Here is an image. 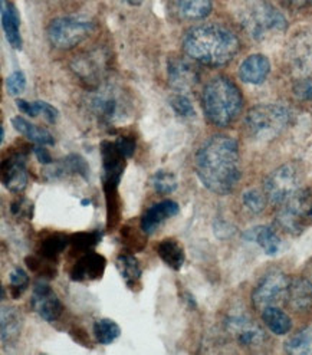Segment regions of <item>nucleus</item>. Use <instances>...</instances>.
<instances>
[{
    "mask_svg": "<svg viewBox=\"0 0 312 355\" xmlns=\"http://www.w3.org/2000/svg\"><path fill=\"white\" fill-rule=\"evenodd\" d=\"M194 170L209 191L219 196L232 193L242 175L236 140L225 134L209 137L198 150Z\"/></svg>",
    "mask_w": 312,
    "mask_h": 355,
    "instance_id": "nucleus-1",
    "label": "nucleus"
},
{
    "mask_svg": "<svg viewBox=\"0 0 312 355\" xmlns=\"http://www.w3.org/2000/svg\"><path fill=\"white\" fill-rule=\"evenodd\" d=\"M183 51L194 62L206 67H223L239 52V39L223 25L205 24L186 32Z\"/></svg>",
    "mask_w": 312,
    "mask_h": 355,
    "instance_id": "nucleus-2",
    "label": "nucleus"
},
{
    "mask_svg": "<svg viewBox=\"0 0 312 355\" xmlns=\"http://www.w3.org/2000/svg\"><path fill=\"white\" fill-rule=\"evenodd\" d=\"M202 107L213 125L229 127L239 116L243 98L238 85L232 80L226 76H216L203 88Z\"/></svg>",
    "mask_w": 312,
    "mask_h": 355,
    "instance_id": "nucleus-3",
    "label": "nucleus"
},
{
    "mask_svg": "<svg viewBox=\"0 0 312 355\" xmlns=\"http://www.w3.org/2000/svg\"><path fill=\"white\" fill-rule=\"evenodd\" d=\"M238 19L245 32L255 41H265L288 28L286 17L268 0H242Z\"/></svg>",
    "mask_w": 312,
    "mask_h": 355,
    "instance_id": "nucleus-4",
    "label": "nucleus"
},
{
    "mask_svg": "<svg viewBox=\"0 0 312 355\" xmlns=\"http://www.w3.org/2000/svg\"><path fill=\"white\" fill-rule=\"evenodd\" d=\"M131 104L132 103L127 92L112 85H101L100 88L92 89L87 101L91 115L98 121V124L105 127H112L130 118Z\"/></svg>",
    "mask_w": 312,
    "mask_h": 355,
    "instance_id": "nucleus-5",
    "label": "nucleus"
},
{
    "mask_svg": "<svg viewBox=\"0 0 312 355\" xmlns=\"http://www.w3.org/2000/svg\"><path fill=\"white\" fill-rule=\"evenodd\" d=\"M291 111L279 104H259L249 110L245 118L248 134L258 141H270L291 124Z\"/></svg>",
    "mask_w": 312,
    "mask_h": 355,
    "instance_id": "nucleus-6",
    "label": "nucleus"
},
{
    "mask_svg": "<svg viewBox=\"0 0 312 355\" xmlns=\"http://www.w3.org/2000/svg\"><path fill=\"white\" fill-rule=\"evenodd\" d=\"M278 226L291 236L302 234L312 226V189H300L294 196L279 206L277 214Z\"/></svg>",
    "mask_w": 312,
    "mask_h": 355,
    "instance_id": "nucleus-7",
    "label": "nucleus"
},
{
    "mask_svg": "<svg viewBox=\"0 0 312 355\" xmlns=\"http://www.w3.org/2000/svg\"><path fill=\"white\" fill-rule=\"evenodd\" d=\"M94 24L75 16L56 17L48 26V39L53 48L72 49L92 33Z\"/></svg>",
    "mask_w": 312,
    "mask_h": 355,
    "instance_id": "nucleus-8",
    "label": "nucleus"
},
{
    "mask_svg": "<svg viewBox=\"0 0 312 355\" xmlns=\"http://www.w3.org/2000/svg\"><path fill=\"white\" fill-rule=\"evenodd\" d=\"M302 175L295 164H284L272 171L263 184L268 202L274 206L284 205L301 189Z\"/></svg>",
    "mask_w": 312,
    "mask_h": 355,
    "instance_id": "nucleus-9",
    "label": "nucleus"
},
{
    "mask_svg": "<svg viewBox=\"0 0 312 355\" xmlns=\"http://www.w3.org/2000/svg\"><path fill=\"white\" fill-rule=\"evenodd\" d=\"M108 65L110 56L105 49H92L75 56L71 69L81 84L89 89H96L103 85Z\"/></svg>",
    "mask_w": 312,
    "mask_h": 355,
    "instance_id": "nucleus-10",
    "label": "nucleus"
},
{
    "mask_svg": "<svg viewBox=\"0 0 312 355\" xmlns=\"http://www.w3.org/2000/svg\"><path fill=\"white\" fill-rule=\"evenodd\" d=\"M291 279L282 270H270L263 275L252 292V305L257 311L277 305L286 300Z\"/></svg>",
    "mask_w": 312,
    "mask_h": 355,
    "instance_id": "nucleus-11",
    "label": "nucleus"
},
{
    "mask_svg": "<svg viewBox=\"0 0 312 355\" xmlns=\"http://www.w3.org/2000/svg\"><path fill=\"white\" fill-rule=\"evenodd\" d=\"M289 71L302 78L312 73V29H305L292 36L286 48Z\"/></svg>",
    "mask_w": 312,
    "mask_h": 355,
    "instance_id": "nucleus-12",
    "label": "nucleus"
},
{
    "mask_svg": "<svg viewBox=\"0 0 312 355\" xmlns=\"http://www.w3.org/2000/svg\"><path fill=\"white\" fill-rule=\"evenodd\" d=\"M31 304L33 311L46 322H55L56 320H60L64 311L62 302L58 298V295L44 279L35 282L32 288Z\"/></svg>",
    "mask_w": 312,
    "mask_h": 355,
    "instance_id": "nucleus-13",
    "label": "nucleus"
},
{
    "mask_svg": "<svg viewBox=\"0 0 312 355\" xmlns=\"http://www.w3.org/2000/svg\"><path fill=\"white\" fill-rule=\"evenodd\" d=\"M167 76L170 85L179 94L191 91L200 81L198 68L189 59L180 56H173L167 61Z\"/></svg>",
    "mask_w": 312,
    "mask_h": 355,
    "instance_id": "nucleus-14",
    "label": "nucleus"
},
{
    "mask_svg": "<svg viewBox=\"0 0 312 355\" xmlns=\"http://www.w3.org/2000/svg\"><path fill=\"white\" fill-rule=\"evenodd\" d=\"M225 327L241 347L257 348L266 341L265 331L248 317H230L226 320Z\"/></svg>",
    "mask_w": 312,
    "mask_h": 355,
    "instance_id": "nucleus-15",
    "label": "nucleus"
},
{
    "mask_svg": "<svg viewBox=\"0 0 312 355\" xmlns=\"http://www.w3.org/2000/svg\"><path fill=\"white\" fill-rule=\"evenodd\" d=\"M28 167L26 155L24 153H15L2 163V183L12 193H22L28 186Z\"/></svg>",
    "mask_w": 312,
    "mask_h": 355,
    "instance_id": "nucleus-16",
    "label": "nucleus"
},
{
    "mask_svg": "<svg viewBox=\"0 0 312 355\" xmlns=\"http://www.w3.org/2000/svg\"><path fill=\"white\" fill-rule=\"evenodd\" d=\"M101 157H103V184L120 186L121 177L125 168L127 157L116 147L115 141L101 143Z\"/></svg>",
    "mask_w": 312,
    "mask_h": 355,
    "instance_id": "nucleus-17",
    "label": "nucleus"
},
{
    "mask_svg": "<svg viewBox=\"0 0 312 355\" xmlns=\"http://www.w3.org/2000/svg\"><path fill=\"white\" fill-rule=\"evenodd\" d=\"M107 268V259L103 254L94 250L83 253L73 263L69 275L71 279L75 282H91L98 281Z\"/></svg>",
    "mask_w": 312,
    "mask_h": 355,
    "instance_id": "nucleus-18",
    "label": "nucleus"
},
{
    "mask_svg": "<svg viewBox=\"0 0 312 355\" xmlns=\"http://www.w3.org/2000/svg\"><path fill=\"white\" fill-rule=\"evenodd\" d=\"M179 211V205L173 200H163L155 203L148 207L143 214L140 227L144 234H153L166 220L177 216Z\"/></svg>",
    "mask_w": 312,
    "mask_h": 355,
    "instance_id": "nucleus-19",
    "label": "nucleus"
},
{
    "mask_svg": "<svg viewBox=\"0 0 312 355\" xmlns=\"http://www.w3.org/2000/svg\"><path fill=\"white\" fill-rule=\"evenodd\" d=\"M270 72V62L265 55L255 53L248 56L239 67V78L245 84L261 85Z\"/></svg>",
    "mask_w": 312,
    "mask_h": 355,
    "instance_id": "nucleus-20",
    "label": "nucleus"
},
{
    "mask_svg": "<svg viewBox=\"0 0 312 355\" xmlns=\"http://www.w3.org/2000/svg\"><path fill=\"white\" fill-rule=\"evenodd\" d=\"M0 12H2V26L5 36L12 48H22V36H21V17H19L17 9L9 0L0 2Z\"/></svg>",
    "mask_w": 312,
    "mask_h": 355,
    "instance_id": "nucleus-21",
    "label": "nucleus"
},
{
    "mask_svg": "<svg viewBox=\"0 0 312 355\" xmlns=\"http://www.w3.org/2000/svg\"><path fill=\"white\" fill-rule=\"evenodd\" d=\"M243 239L253 242L262 248L268 256H277L281 250L282 242L278 233L270 226H257L245 232Z\"/></svg>",
    "mask_w": 312,
    "mask_h": 355,
    "instance_id": "nucleus-22",
    "label": "nucleus"
},
{
    "mask_svg": "<svg viewBox=\"0 0 312 355\" xmlns=\"http://www.w3.org/2000/svg\"><path fill=\"white\" fill-rule=\"evenodd\" d=\"M286 301L292 309L298 312H306L312 309V286L304 278L291 279Z\"/></svg>",
    "mask_w": 312,
    "mask_h": 355,
    "instance_id": "nucleus-23",
    "label": "nucleus"
},
{
    "mask_svg": "<svg viewBox=\"0 0 312 355\" xmlns=\"http://www.w3.org/2000/svg\"><path fill=\"white\" fill-rule=\"evenodd\" d=\"M211 0H171L173 12L186 21H202L211 12Z\"/></svg>",
    "mask_w": 312,
    "mask_h": 355,
    "instance_id": "nucleus-24",
    "label": "nucleus"
},
{
    "mask_svg": "<svg viewBox=\"0 0 312 355\" xmlns=\"http://www.w3.org/2000/svg\"><path fill=\"white\" fill-rule=\"evenodd\" d=\"M45 173L51 175V179H56V177H62L67 174H78L84 180H88L89 167L80 154H69L58 164H51V170H46Z\"/></svg>",
    "mask_w": 312,
    "mask_h": 355,
    "instance_id": "nucleus-25",
    "label": "nucleus"
},
{
    "mask_svg": "<svg viewBox=\"0 0 312 355\" xmlns=\"http://www.w3.org/2000/svg\"><path fill=\"white\" fill-rule=\"evenodd\" d=\"M12 125L19 134H22L24 137L28 138L29 141H32L37 146H53L55 144V138L48 130H44L35 124H31L21 115L12 118Z\"/></svg>",
    "mask_w": 312,
    "mask_h": 355,
    "instance_id": "nucleus-26",
    "label": "nucleus"
},
{
    "mask_svg": "<svg viewBox=\"0 0 312 355\" xmlns=\"http://www.w3.org/2000/svg\"><path fill=\"white\" fill-rule=\"evenodd\" d=\"M155 252L160 256V259L173 270H180L184 265L186 254L183 246L173 238L163 239L157 246Z\"/></svg>",
    "mask_w": 312,
    "mask_h": 355,
    "instance_id": "nucleus-27",
    "label": "nucleus"
},
{
    "mask_svg": "<svg viewBox=\"0 0 312 355\" xmlns=\"http://www.w3.org/2000/svg\"><path fill=\"white\" fill-rule=\"evenodd\" d=\"M116 268L120 270L121 278L124 279L125 285L134 291L135 288H139L141 284V276H143V269L140 266L139 259L135 258L134 254L123 253L116 258Z\"/></svg>",
    "mask_w": 312,
    "mask_h": 355,
    "instance_id": "nucleus-28",
    "label": "nucleus"
},
{
    "mask_svg": "<svg viewBox=\"0 0 312 355\" xmlns=\"http://www.w3.org/2000/svg\"><path fill=\"white\" fill-rule=\"evenodd\" d=\"M22 315L13 306L2 308V341L3 344L16 343L22 331Z\"/></svg>",
    "mask_w": 312,
    "mask_h": 355,
    "instance_id": "nucleus-29",
    "label": "nucleus"
},
{
    "mask_svg": "<svg viewBox=\"0 0 312 355\" xmlns=\"http://www.w3.org/2000/svg\"><path fill=\"white\" fill-rule=\"evenodd\" d=\"M262 321L275 335H286L292 329V320L289 315L277 305L268 306L262 311Z\"/></svg>",
    "mask_w": 312,
    "mask_h": 355,
    "instance_id": "nucleus-30",
    "label": "nucleus"
},
{
    "mask_svg": "<svg viewBox=\"0 0 312 355\" xmlns=\"http://www.w3.org/2000/svg\"><path fill=\"white\" fill-rule=\"evenodd\" d=\"M68 245L69 236L64 233H52L41 242V246H39V256H42L44 259L49 262H56Z\"/></svg>",
    "mask_w": 312,
    "mask_h": 355,
    "instance_id": "nucleus-31",
    "label": "nucleus"
},
{
    "mask_svg": "<svg viewBox=\"0 0 312 355\" xmlns=\"http://www.w3.org/2000/svg\"><path fill=\"white\" fill-rule=\"evenodd\" d=\"M284 351L291 355H312V327L298 331L285 343Z\"/></svg>",
    "mask_w": 312,
    "mask_h": 355,
    "instance_id": "nucleus-32",
    "label": "nucleus"
},
{
    "mask_svg": "<svg viewBox=\"0 0 312 355\" xmlns=\"http://www.w3.org/2000/svg\"><path fill=\"white\" fill-rule=\"evenodd\" d=\"M103 239V232L92 230V232H80L69 236V245L72 246L73 252L85 253L94 250L96 245H100Z\"/></svg>",
    "mask_w": 312,
    "mask_h": 355,
    "instance_id": "nucleus-33",
    "label": "nucleus"
},
{
    "mask_svg": "<svg viewBox=\"0 0 312 355\" xmlns=\"http://www.w3.org/2000/svg\"><path fill=\"white\" fill-rule=\"evenodd\" d=\"M94 335L95 340L101 345H108L120 337L121 328L115 321L110 318H103L94 324Z\"/></svg>",
    "mask_w": 312,
    "mask_h": 355,
    "instance_id": "nucleus-34",
    "label": "nucleus"
},
{
    "mask_svg": "<svg viewBox=\"0 0 312 355\" xmlns=\"http://www.w3.org/2000/svg\"><path fill=\"white\" fill-rule=\"evenodd\" d=\"M151 186L154 187L155 191L160 194H170V193L175 191L179 183L173 173L166 171V170H159V171H155L151 177Z\"/></svg>",
    "mask_w": 312,
    "mask_h": 355,
    "instance_id": "nucleus-35",
    "label": "nucleus"
},
{
    "mask_svg": "<svg viewBox=\"0 0 312 355\" xmlns=\"http://www.w3.org/2000/svg\"><path fill=\"white\" fill-rule=\"evenodd\" d=\"M9 284H10V295L13 300L22 297V293L29 288V276L25 269L16 266L9 275Z\"/></svg>",
    "mask_w": 312,
    "mask_h": 355,
    "instance_id": "nucleus-36",
    "label": "nucleus"
},
{
    "mask_svg": "<svg viewBox=\"0 0 312 355\" xmlns=\"http://www.w3.org/2000/svg\"><path fill=\"white\" fill-rule=\"evenodd\" d=\"M242 202H243V206L249 211L258 214L265 210V206L268 203V197H266L265 191H261L258 189H250L243 193Z\"/></svg>",
    "mask_w": 312,
    "mask_h": 355,
    "instance_id": "nucleus-37",
    "label": "nucleus"
},
{
    "mask_svg": "<svg viewBox=\"0 0 312 355\" xmlns=\"http://www.w3.org/2000/svg\"><path fill=\"white\" fill-rule=\"evenodd\" d=\"M170 105L173 111L180 115V116H193L194 115V108L190 103L189 98L183 94H175L170 98Z\"/></svg>",
    "mask_w": 312,
    "mask_h": 355,
    "instance_id": "nucleus-38",
    "label": "nucleus"
},
{
    "mask_svg": "<svg viewBox=\"0 0 312 355\" xmlns=\"http://www.w3.org/2000/svg\"><path fill=\"white\" fill-rule=\"evenodd\" d=\"M26 88V76L22 71H15L6 78V89L10 95H21Z\"/></svg>",
    "mask_w": 312,
    "mask_h": 355,
    "instance_id": "nucleus-39",
    "label": "nucleus"
},
{
    "mask_svg": "<svg viewBox=\"0 0 312 355\" xmlns=\"http://www.w3.org/2000/svg\"><path fill=\"white\" fill-rule=\"evenodd\" d=\"M292 91L300 101H312V73L300 78Z\"/></svg>",
    "mask_w": 312,
    "mask_h": 355,
    "instance_id": "nucleus-40",
    "label": "nucleus"
},
{
    "mask_svg": "<svg viewBox=\"0 0 312 355\" xmlns=\"http://www.w3.org/2000/svg\"><path fill=\"white\" fill-rule=\"evenodd\" d=\"M10 213L15 216V218H25L31 219L33 216V203L29 202L25 197H19L12 205H10Z\"/></svg>",
    "mask_w": 312,
    "mask_h": 355,
    "instance_id": "nucleus-41",
    "label": "nucleus"
},
{
    "mask_svg": "<svg viewBox=\"0 0 312 355\" xmlns=\"http://www.w3.org/2000/svg\"><path fill=\"white\" fill-rule=\"evenodd\" d=\"M121 238L134 250H141L146 245L143 236H140L137 230H135V227H131V226H124L121 229Z\"/></svg>",
    "mask_w": 312,
    "mask_h": 355,
    "instance_id": "nucleus-42",
    "label": "nucleus"
},
{
    "mask_svg": "<svg viewBox=\"0 0 312 355\" xmlns=\"http://www.w3.org/2000/svg\"><path fill=\"white\" fill-rule=\"evenodd\" d=\"M33 107H35V112H36V116L39 115V114H42L46 120L49 121V123H56V120H58V116H60V112H58V110L53 107V105H51V104H48V103H45V101H35L33 103Z\"/></svg>",
    "mask_w": 312,
    "mask_h": 355,
    "instance_id": "nucleus-43",
    "label": "nucleus"
},
{
    "mask_svg": "<svg viewBox=\"0 0 312 355\" xmlns=\"http://www.w3.org/2000/svg\"><path fill=\"white\" fill-rule=\"evenodd\" d=\"M115 144H116V147L121 150V153L127 157V159L132 157V154L135 151V138L132 135H121V137H119L115 140Z\"/></svg>",
    "mask_w": 312,
    "mask_h": 355,
    "instance_id": "nucleus-44",
    "label": "nucleus"
},
{
    "mask_svg": "<svg viewBox=\"0 0 312 355\" xmlns=\"http://www.w3.org/2000/svg\"><path fill=\"white\" fill-rule=\"evenodd\" d=\"M33 153H35V155H36V159H37L39 163H42V164H45V166H51V164L55 163L53 159H52L51 153L45 148V146H37V147H35V148H33Z\"/></svg>",
    "mask_w": 312,
    "mask_h": 355,
    "instance_id": "nucleus-45",
    "label": "nucleus"
},
{
    "mask_svg": "<svg viewBox=\"0 0 312 355\" xmlns=\"http://www.w3.org/2000/svg\"><path fill=\"white\" fill-rule=\"evenodd\" d=\"M16 107L17 110L29 115V116H36V112H35V107H33V103H28L25 100H16Z\"/></svg>",
    "mask_w": 312,
    "mask_h": 355,
    "instance_id": "nucleus-46",
    "label": "nucleus"
},
{
    "mask_svg": "<svg viewBox=\"0 0 312 355\" xmlns=\"http://www.w3.org/2000/svg\"><path fill=\"white\" fill-rule=\"evenodd\" d=\"M285 5L291 9H297V10H301V9H305V8H309L312 5V0H284Z\"/></svg>",
    "mask_w": 312,
    "mask_h": 355,
    "instance_id": "nucleus-47",
    "label": "nucleus"
},
{
    "mask_svg": "<svg viewBox=\"0 0 312 355\" xmlns=\"http://www.w3.org/2000/svg\"><path fill=\"white\" fill-rule=\"evenodd\" d=\"M304 278L309 282V285L312 286V258L308 261V263L305 265L304 269Z\"/></svg>",
    "mask_w": 312,
    "mask_h": 355,
    "instance_id": "nucleus-48",
    "label": "nucleus"
},
{
    "mask_svg": "<svg viewBox=\"0 0 312 355\" xmlns=\"http://www.w3.org/2000/svg\"><path fill=\"white\" fill-rule=\"evenodd\" d=\"M144 0H125V3L131 5V6H140Z\"/></svg>",
    "mask_w": 312,
    "mask_h": 355,
    "instance_id": "nucleus-49",
    "label": "nucleus"
},
{
    "mask_svg": "<svg viewBox=\"0 0 312 355\" xmlns=\"http://www.w3.org/2000/svg\"><path fill=\"white\" fill-rule=\"evenodd\" d=\"M5 141V128H0V143Z\"/></svg>",
    "mask_w": 312,
    "mask_h": 355,
    "instance_id": "nucleus-50",
    "label": "nucleus"
},
{
    "mask_svg": "<svg viewBox=\"0 0 312 355\" xmlns=\"http://www.w3.org/2000/svg\"><path fill=\"white\" fill-rule=\"evenodd\" d=\"M81 205H83V206H89V205H91V199H83V200H81Z\"/></svg>",
    "mask_w": 312,
    "mask_h": 355,
    "instance_id": "nucleus-51",
    "label": "nucleus"
}]
</instances>
